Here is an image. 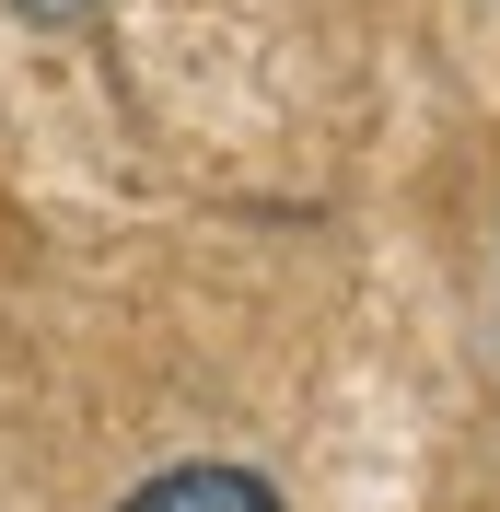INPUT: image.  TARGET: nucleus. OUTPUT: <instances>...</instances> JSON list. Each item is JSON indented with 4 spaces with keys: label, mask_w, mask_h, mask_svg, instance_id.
Returning <instances> with one entry per match:
<instances>
[{
    "label": "nucleus",
    "mask_w": 500,
    "mask_h": 512,
    "mask_svg": "<svg viewBox=\"0 0 500 512\" xmlns=\"http://www.w3.org/2000/svg\"><path fill=\"white\" fill-rule=\"evenodd\" d=\"M117 512H291V501H280L268 466H245V454H175V466H152Z\"/></svg>",
    "instance_id": "obj_1"
},
{
    "label": "nucleus",
    "mask_w": 500,
    "mask_h": 512,
    "mask_svg": "<svg viewBox=\"0 0 500 512\" xmlns=\"http://www.w3.org/2000/svg\"><path fill=\"white\" fill-rule=\"evenodd\" d=\"M12 12H24V24H82L94 0H12Z\"/></svg>",
    "instance_id": "obj_2"
}]
</instances>
